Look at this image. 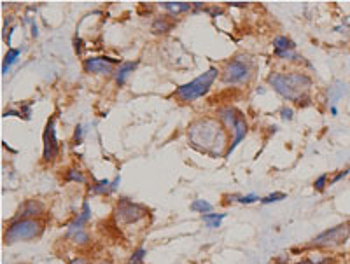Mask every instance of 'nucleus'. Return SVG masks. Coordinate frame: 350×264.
Masks as SVG:
<instances>
[{
    "label": "nucleus",
    "mask_w": 350,
    "mask_h": 264,
    "mask_svg": "<svg viewBox=\"0 0 350 264\" xmlns=\"http://www.w3.org/2000/svg\"><path fill=\"white\" fill-rule=\"evenodd\" d=\"M189 138L195 147L210 154H219L221 147L224 145V132L217 123L210 119H201L195 123L189 128Z\"/></svg>",
    "instance_id": "nucleus-1"
},
{
    "label": "nucleus",
    "mask_w": 350,
    "mask_h": 264,
    "mask_svg": "<svg viewBox=\"0 0 350 264\" xmlns=\"http://www.w3.org/2000/svg\"><path fill=\"white\" fill-rule=\"evenodd\" d=\"M268 83L291 102H300L312 86V79L305 74H273L268 77Z\"/></svg>",
    "instance_id": "nucleus-2"
},
{
    "label": "nucleus",
    "mask_w": 350,
    "mask_h": 264,
    "mask_svg": "<svg viewBox=\"0 0 350 264\" xmlns=\"http://www.w3.org/2000/svg\"><path fill=\"white\" fill-rule=\"evenodd\" d=\"M42 224L35 219H18L12 220L4 233V242L7 245H12L16 242H27V240H35L42 234Z\"/></svg>",
    "instance_id": "nucleus-3"
},
{
    "label": "nucleus",
    "mask_w": 350,
    "mask_h": 264,
    "mask_svg": "<svg viewBox=\"0 0 350 264\" xmlns=\"http://www.w3.org/2000/svg\"><path fill=\"white\" fill-rule=\"evenodd\" d=\"M217 74H219L217 68L210 67L205 74L198 76L195 81H191V83H188V84H182L181 88H177L175 96H177L179 100H182V102H193V100L203 96V94L210 89L212 83L215 81Z\"/></svg>",
    "instance_id": "nucleus-4"
},
{
    "label": "nucleus",
    "mask_w": 350,
    "mask_h": 264,
    "mask_svg": "<svg viewBox=\"0 0 350 264\" xmlns=\"http://www.w3.org/2000/svg\"><path fill=\"white\" fill-rule=\"evenodd\" d=\"M252 72V63L247 58H235L226 65L224 72H222V81L228 84H240L249 81Z\"/></svg>",
    "instance_id": "nucleus-5"
},
{
    "label": "nucleus",
    "mask_w": 350,
    "mask_h": 264,
    "mask_svg": "<svg viewBox=\"0 0 350 264\" xmlns=\"http://www.w3.org/2000/svg\"><path fill=\"white\" fill-rule=\"evenodd\" d=\"M350 236V224H340V226L329 227L322 231L312 240V245L315 247H336L345 243V240Z\"/></svg>",
    "instance_id": "nucleus-6"
},
{
    "label": "nucleus",
    "mask_w": 350,
    "mask_h": 264,
    "mask_svg": "<svg viewBox=\"0 0 350 264\" xmlns=\"http://www.w3.org/2000/svg\"><path fill=\"white\" fill-rule=\"evenodd\" d=\"M147 210L139 203H133L132 200L128 198H121L119 203H117V208H116V217L117 220L124 224H132V222H137L140 220L142 217H146Z\"/></svg>",
    "instance_id": "nucleus-7"
},
{
    "label": "nucleus",
    "mask_w": 350,
    "mask_h": 264,
    "mask_svg": "<svg viewBox=\"0 0 350 264\" xmlns=\"http://www.w3.org/2000/svg\"><path fill=\"white\" fill-rule=\"evenodd\" d=\"M42 142H44L42 158H44L46 161H53L58 156V152H60V145H58V138H56V128H54V117H51L48 121V125H46Z\"/></svg>",
    "instance_id": "nucleus-8"
},
{
    "label": "nucleus",
    "mask_w": 350,
    "mask_h": 264,
    "mask_svg": "<svg viewBox=\"0 0 350 264\" xmlns=\"http://www.w3.org/2000/svg\"><path fill=\"white\" fill-rule=\"evenodd\" d=\"M116 63L114 58H88L84 60V70L88 74H112Z\"/></svg>",
    "instance_id": "nucleus-9"
},
{
    "label": "nucleus",
    "mask_w": 350,
    "mask_h": 264,
    "mask_svg": "<svg viewBox=\"0 0 350 264\" xmlns=\"http://www.w3.org/2000/svg\"><path fill=\"white\" fill-rule=\"evenodd\" d=\"M42 212H44V205L41 203V201L37 200H28L25 201V203L21 205V208H19L18 215H16V219H30V217H34V215H41Z\"/></svg>",
    "instance_id": "nucleus-10"
},
{
    "label": "nucleus",
    "mask_w": 350,
    "mask_h": 264,
    "mask_svg": "<svg viewBox=\"0 0 350 264\" xmlns=\"http://www.w3.org/2000/svg\"><path fill=\"white\" fill-rule=\"evenodd\" d=\"M90 219H91V208H90V203H88V201H84V203H83V210H81V214L77 215L76 219H74L70 224H68V231H67V233H72V231L84 229V224H86Z\"/></svg>",
    "instance_id": "nucleus-11"
},
{
    "label": "nucleus",
    "mask_w": 350,
    "mask_h": 264,
    "mask_svg": "<svg viewBox=\"0 0 350 264\" xmlns=\"http://www.w3.org/2000/svg\"><path fill=\"white\" fill-rule=\"evenodd\" d=\"M231 132H233V142L230 143V147H228V151H226V156L228 154H231V152L235 151V147H237L238 143L242 142V140L245 138V133H247V123L244 121V119H238L237 121V125L233 126V130H231Z\"/></svg>",
    "instance_id": "nucleus-12"
},
{
    "label": "nucleus",
    "mask_w": 350,
    "mask_h": 264,
    "mask_svg": "<svg viewBox=\"0 0 350 264\" xmlns=\"http://www.w3.org/2000/svg\"><path fill=\"white\" fill-rule=\"evenodd\" d=\"M137 65H139V61H128V63H121L119 65V68L116 70V83L119 84V86L126 83L128 76L132 74L133 70H135Z\"/></svg>",
    "instance_id": "nucleus-13"
},
{
    "label": "nucleus",
    "mask_w": 350,
    "mask_h": 264,
    "mask_svg": "<svg viewBox=\"0 0 350 264\" xmlns=\"http://www.w3.org/2000/svg\"><path fill=\"white\" fill-rule=\"evenodd\" d=\"M219 117H221V121L226 126H230V128H233L238 119H240V117L237 116V110L231 109V107H224V109L219 110Z\"/></svg>",
    "instance_id": "nucleus-14"
},
{
    "label": "nucleus",
    "mask_w": 350,
    "mask_h": 264,
    "mask_svg": "<svg viewBox=\"0 0 350 264\" xmlns=\"http://www.w3.org/2000/svg\"><path fill=\"white\" fill-rule=\"evenodd\" d=\"M161 7L170 11L172 14H179V12H186L191 9V4L188 2H161Z\"/></svg>",
    "instance_id": "nucleus-15"
},
{
    "label": "nucleus",
    "mask_w": 350,
    "mask_h": 264,
    "mask_svg": "<svg viewBox=\"0 0 350 264\" xmlns=\"http://www.w3.org/2000/svg\"><path fill=\"white\" fill-rule=\"evenodd\" d=\"M273 45H275V53H286V51H293L294 47H296L294 42L287 37H277Z\"/></svg>",
    "instance_id": "nucleus-16"
},
{
    "label": "nucleus",
    "mask_w": 350,
    "mask_h": 264,
    "mask_svg": "<svg viewBox=\"0 0 350 264\" xmlns=\"http://www.w3.org/2000/svg\"><path fill=\"white\" fill-rule=\"evenodd\" d=\"M19 54H21V51L19 49H12V47H9L7 54H5V58H4V63H2V74H7L11 65L19 58Z\"/></svg>",
    "instance_id": "nucleus-17"
},
{
    "label": "nucleus",
    "mask_w": 350,
    "mask_h": 264,
    "mask_svg": "<svg viewBox=\"0 0 350 264\" xmlns=\"http://www.w3.org/2000/svg\"><path fill=\"white\" fill-rule=\"evenodd\" d=\"M173 27V23L168 21L166 18H158L154 23H152V32L154 34H166V32H170Z\"/></svg>",
    "instance_id": "nucleus-18"
},
{
    "label": "nucleus",
    "mask_w": 350,
    "mask_h": 264,
    "mask_svg": "<svg viewBox=\"0 0 350 264\" xmlns=\"http://www.w3.org/2000/svg\"><path fill=\"white\" fill-rule=\"evenodd\" d=\"M224 217H226V214H205L203 220L207 222L208 227L215 229V227H221V222L224 220Z\"/></svg>",
    "instance_id": "nucleus-19"
},
{
    "label": "nucleus",
    "mask_w": 350,
    "mask_h": 264,
    "mask_svg": "<svg viewBox=\"0 0 350 264\" xmlns=\"http://www.w3.org/2000/svg\"><path fill=\"white\" fill-rule=\"evenodd\" d=\"M90 193H93V194H110V182L107 180V178L98 180L95 185H91Z\"/></svg>",
    "instance_id": "nucleus-20"
},
{
    "label": "nucleus",
    "mask_w": 350,
    "mask_h": 264,
    "mask_svg": "<svg viewBox=\"0 0 350 264\" xmlns=\"http://www.w3.org/2000/svg\"><path fill=\"white\" fill-rule=\"evenodd\" d=\"M191 210L193 212H198V214H201V215H205V214H210L212 205L208 203V201H205V200H195L191 203Z\"/></svg>",
    "instance_id": "nucleus-21"
},
{
    "label": "nucleus",
    "mask_w": 350,
    "mask_h": 264,
    "mask_svg": "<svg viewBox=\"0 0 350 264\" xmlns=\"http://www.w3.org/2000/svg\"><path fill=\"white\" fill-rule=\"evenodd\" d=\"M67 236L70 238L72 242L79 243V245H84V243H88V242H90V234H88L84 229H79V231H72V233H67Z\"/></svg>",
    "instance_id": "nucleus-22"
},
{
    "label": "nucleus",
    "mask_w": 350,
    "mask_h": 264,
    "mask_svg": "<svg viewBox=\"0 0 350 264\" xmlns=\"http://www.w3.org/2000/svg\"><path fill=\"white\" fill-rule=\"evenodd\" d=\"M146 249L144 247H139V249L135 250V252L132 254V257H130L128 264H142L144 259H146Z\"/></svg>",
    "instance_id": "nucleus-23"
},
{
    "label": "nucleus",
    "mask_w": 350,
    "mask_h": 264,
    "mask_svg": "<svg viewBox=\"0 0 350 264\" xmlns=\"http://www.w3.org/2000/svg\"><path fill=\"white\" fill-rule=\"evenodd\" d=\"M231 201H238V203L242 205H250L254 203V201H257L259 198L256 196V194H247V196H230Z\"/></svg>",
    "instance_id": "nucleus-24"
},
{
    "label": "nucleus",
    "mask_w": 350,
    "mask_h": 264,
    "mask_svg": "<svg viewBox=\"0 0 350 264\" xmlns=\"http://www.w3.org/2000/svg\"><path fill=\"white\" fill-rule=\"evenodd\" d=\"M65 178H67L68 182H84L86 178H84V175L81 174L79 170H68L67 175H65Z\"/></svg>",
    "instance_id": "nucleus-25"
},
{
    "label": "nucleus",
    "mask_w": 350,
    "mask_h": 264,
    "mask_svg": "<svg viewBox=\"0 0 350 264\" xmlns=\"http://www.w3.org/2000/svg\"><path fill=\"white\" fill-rule=\"evenodd\" d=\"M280 200H286V194H284V193H273V194H268L266 198H263V200H261V203H263V205H270V203H273V201H280Z\"/></svg>",
    "instance_id": "nucleus-26"
},
{
    "label": "nucleus",
    "mask_w": 350,
    "mask_h": 264,
    "mask_svg": "<svg viewBox=\"0 0 350 264\" xmlns=\"http://www.w3.org/2000/svg\"><path fill=\"white\" fill-rule=\"evenodd\" d=\"M326 180H328V175H326V174L320 175V177L317 178L315 182H313V187H315L317 191H324V187H326Z\"/></svg>",
    "instance_id": "nucleus-27"
},
{
    "label": "nucleus",
    "mask_w": 350,
    "mask_h": 264,
    "mask_svg": "<svg viewBox=\"0 0 350 264\" xmlns=\"http://www.w3.org/2000/svg\"><path fill=\"white\" fill-rule=\"evenodd\" d=\"M280 114H282V117L286 119V121H291V119H293V110L291 109H286V107H284Z\"/></svg>",
    "instance_id": "nucleus-28"
},
{
    "label": "nucleus",
    "mask_w": 350,
    "mask_h": 264,
    "mask_svg": "<svg viewBox=\"0 0 350 264\" xmlns=\"http://www.w3.org/2000/svg\"><path fill=\"white\" fill-rule=\"evenodd\" d=\"M349 172H350V168H347V170H343V172H340L336 177H333V180H331V184H335V182H338L340 178H343V177H347L349 175Z\"/></svg>",
    "instance_id": "nucleus-29"
},
{
    "label": "nucleus",
    "mask_w": 350,
    "mask_h": 264,
    "mask_svg": "<svg viewBox=\"0 0 350 264\" xmlns=\"http://www.w3.org/2000/svg\"><path fill=\"white\" fill-rule=\"evenodd\" d=\"M119 182H121V177H119V175H117V177L114 178L112 182H110V193H114V191H116L117 185H119Z\"/></svg>",
    "instance_id": "nucleus-30"
},
{
    "label": "nucleus",
    "mask_w": 350,
    "mask_h": 264,
    "mask_svg": "<svg viewBox=\"0 0 350 264\" xmlns=\"http://www.w3.org/2000/svg\"><path fill=\"white\" fill-rule=\"evenodd\" d=\"M70 264H90V261L83 259V257H77V259H72Z\"/></svg>",
    "instance_id": "nucleus-31"
},
{
    "label": "nucleus",
    "mask_w": 350,
    "mask_h": 264,
    "mask_svg": "<svg viewBox=\"0 0 350 264\" xmlns=\"http://www.w3.org/2000/svg\"><path fill=\"white\" fill-rule=\"evenodd\" d=\"M298 264H329V261H320V263H313V261H303V263H298Z\"/></svg>",
    "instance_id": "nucleus-32"
},
{
    "label": "nucleus",
    "mask_w": 350,
    "mask_h": 264,
    "mask_svg": "<svg viewBox=\"0 0 350 264\" xmlns=\"http://www.w3.org/2000/svg\"><path fill=\"white\" fill-rule=\"evenodd\" d=\"M81 135H83V128H81V126H77V130H76V140H77V142L81 140Z\"/></svg>",
    "instance_id": "nucleus-33"
},
{
    "label": "nucleus",
    "mask_w": 350,
    "mask_h": 264,
    "mask_svg": "<svg viewBox=\"0 0 350 264\" xmlns=\"http://www.w3.org/2000/svg\"><path fill=\"white\" fill-rule=\"evenodd\" d=\"M331 114H335V116H336V114H338V110H336V107H331Z\"/></svg>",
    "instance_id": "nucleus-34"
},
{
    "label": "nucleus",
    "mask_w": 350,
    "mask_h": 264,
    "mask_svg": "<svg viewBox=\"0 0 350 264\" xmlns=\"http://www.w3.org/2000/svg\"><path fill=\"white\" fill-rule=\"evenodd\" d=\"M100 264H112V263H110V261H105V263H100Z\"/></svg>",
    "instance_id": "nucleus-35"
}]
</instances>
